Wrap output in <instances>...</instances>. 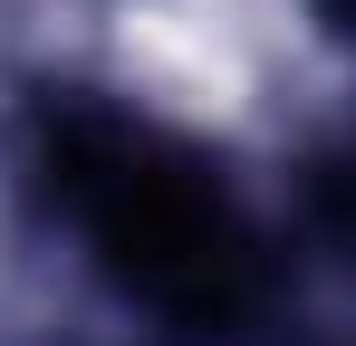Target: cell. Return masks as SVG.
<instances>
[{
	"label": "cell",
	"mask_w": 356,
	"mask_h": 346,
	"mask_svg": "<svg viewBox=\"0 0 356 346\" xmlns=\"http://www.w3.org/2000/svg\"><path fill=\"white\" fill-rule=\"evenodd\" d=\"M49 183H58L67 222L87 231V250L135 298H154L174 318H232L250 298L260 260H250L241 212L164 135L97 115V106H67V115H49Z\"/></svg>",
	"instance_id": "6da1fadb"
}]
</instances>
